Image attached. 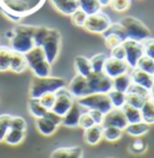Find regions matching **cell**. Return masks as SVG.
<instances>
[{
  "label": "cell",
  "instance_id": "cell-38",
  "mask_svg": "<svg viewBox=\"0 0 154 158\" xmlns=\"http://www.w3.org/2000/svg\"><path fill=\"white\" fill-rule=\"evenodd\" d=\"M136 69H141V71H143V72L151 74V76H154V60L151 59V58H148V56H146V55H143V56L140 59V61H138Z\"/></svg>",
  "mask_w": 154,
  "mask_h": 158
},
{
  "label": "cell",
  "instance_id": "cell-44",
  "mask_svg": "<svg viewBox=\"0 0 154 158\" xmlns=\"http://www.w3.org/2000/svg\"><path fill=\"white\" fill-rule=\"evenodd\" d=\"M95 123H94V121H93V118L92 116L89 115V113L88 111H83L82 113V115H81V118H79V122H78V127L79 128H82L83 131H86V129L90 128V127H93Z\"/></svg>",
  "mask_w": 154,
  "mask_h": 158
},
{
  "label": "cell",
  "instance_id": "cell-45",
  "mask_svg": "<svg viewBox=\"0 0 154 158\" xmlns=\"http://www.w3.org/2000/svg\"><path fill=\"white\" fill-rule=\"evenodd\" d=\"M10 128L25 132V129H27V121L22 116H12L11 118V123H10Z\"/></svg>",
  "mask_w": 154,
  "mask_h": 158
},
{
  "label": "cell",
  "instance_id": "cell-34",
  "mask_svg": "<svg viewBox=\"0 0 154 158\" xmlns=\"http://www.w3.org/2000/svg\"><path fill=\"white\" fill-rule=\"evenodd\" d=\"M124 131L116 127H110V126H102V138L107 141H117L123 137Z\"/></svg>",
  "mask_w": 154,
  "mask_h": 158
},
{
  "label": "cell",
  "instance_id": "cell-53",
  "mask_svg": "<svg viewBox=\"0 0 154 158\" xmlns=\"http://www.w3.org/2000/svg\"><path fill=\"white\" fill-rule=\"evenodd\" d=\"M111 158H112V157H111Z\"/></svg>",
  "mask_w": 154,
  "mask_h": 158
},
{
  "label": "cell",
  "instance_id": "cell-36",
  "mask_svg": "<svg viewBox=\"0 0 154 158\" xmlns=\"http://www.w3.org/2000/svg\"><path fill=\"white\" fill-rule=\"evenodd\" d=\"M49 28L47 27H35L34 30V35H33V41L35 47H41L45 42V40L47 39L48 34H49Z\"/></svg>",
  "mask_w": 154,
  "mask_h": 158
},
{
  "label": "cell",
  "instance_id": "cell-17",
  "mask_svg": "<svg viewBox=\"0 0 154 158\" xmlns=\"http://www.w3.org/2000/svg\"><path fill=\"white\" fill-rule=\"evenodd\" d=\"M49 2L59 13L69 17H71L78 10V4L76 0H49Z\"/></svg>",
  "mask_w": 154,
  "mask_h": 158
},
{
  "label": "cell",
  "instance_id": "cell-27",
  "mask_svg": "<svg viewBox=\"0 0 154 158\" xmlns=\"http://www.w3.org/2000/svg\"><path fill=\"white\" fill-rule=\"evenodd\" d=\"M24 138H25V132L18 131V129L10 128L7 134H6V137H5L4 143H6L10 146H17V145L23 143Z\"/></svg>",
  "mask_w": 154,
  "mask_h": 158
},
{
  "label": "cell",
  "instance_id": "cell-42",
  "mask_svg": "<svg viewBox=\"0 0 154 158\" xmlns=\"http://www.w3.org/2000/svg\"><path fill=\"white\" fill-rule=\"evenodd\" d=\"M56 98H57L56 94H53V92H48V94L42 95V96L38 98V101H40V103L47 109V110H51V109L53 108V106H54Z\"/></svg>",
  "mask_w": 154,
  "mask_h": 158
},
{
  "label": "cell",
  "instance_id": "cell-6",
  "mask_svg": "<svg viewBox=\"0 0 154 158\" xmlns=\"http://www.w3.org/2000/svg\"><path fill=\"white\" fill-rule=\"evenodd\" d=\"M112 22L111 18L104 13V12H97L94 15H90L87 17L86 24H84V29L89 32H93V34H100V35H104L106 31L108 30V28L111 27Z\"/></svg>",
  "mask_w": 154,
  "mask_h": 158
},
{
  "label": "cell",
  "instance_id": "cell-4",
  "mask_svg": "<svg viewBox=\"0 0 154 158\" xmlns=\"http://www.w3.org/2000/svg\"><path fill=\"white\" fill-rule=\"evenodd\" d=\"M76 102L86 110H99L105 115L113 109L107 94H89L88 96L76 99Z\"/></svg>",
  "mask_w": 154,
  "mask_h": 158
},
{
  "label": "cell",
  "instance_id": "cell-22",
  "mask_svg": "<svg viewBox=\"0 0 154 158\" xmlns=\"http://www.w3.org/2000/svg\"><path fill=\"white\" fill-rule=\"evenodd\" d=\"M151 128V125L146 123L143 121L141 122H136V123H130L128 125V127L124 129V132L126 134H129L130 137H135V138H141L146 135Z\"/></svg>",
  "mask_w": 154,
  "mask_h": 158
},
{
  "label": "cell",
  "instance_id": "cell-30",
  "mask_svg": "<svg viewBox=\"0 0 154 158\" xmlns=\"http://www.w3.org/2000/svg\"><path fill=\"white\" fill-rule=\"evenodd\" d=\"M28 110H29V113L31 114V116H34L35 118H43L48 111L47 109L40 103L38 99H33V98H29Z\"/></svg>",
  "mask_w": 154,
  "mask_h": 158
},
{
  "label": "cell",
  "instance_id": "cell-47",
  "mask_svg": "<svg viewBox=\"0 0 154 158\" xmlns=\"http://www.w3.org/2000/svg\"><path fill=\"white\" fill-rule=\"evenodd\" d=\"M126 94H134V95H138V96H142L146 98H149V90L144 89L142 86H138L136 84H133V83H131L130 88L128 89Z\"/></svg>",
  "mask_w": 154,
  "mask_h": 158
},
{
  "label": "cell",
  "instance_id": "cell-16",
  "mask_svg": "<svg viewBox=\"0 0 154 158\" xmlns=\"http://www.w3.org/2000/svg\"><path fill=\"white\" fill-rule=\"evenodd\" d=\"M130 77H131V83L136 84L138 86H142L144 89L149 90L152 88V84L154 81V76H151L143 71L138 69H135L130 71Z\"/></svg>",
  "mask_w": 154,
  "mask_h": 158
},
{
  "label": "cell",
  "instance_id": "cell-37",
  "mask_svg": "<svg viewBox=\"0 0 154 158\" xmlns=\"http://www.w3.org/2000/svg\"><path fill=\"white\" fill-rule=\"evenodd\" d=\"M11 118H12V115H10V114H1L0 115V143H4L5 137L9 132Z\"/></svg>",
  "mask_w": 154,
  "mask_h": 158
},
{
  "label": "cell",
  "instance_id": "cell-39",
  "mask_svg": "<svg viewBox=\"0 0 154 158\" xmlns=\"http://www.w3.org/2000/svg\"><path fill=\"white\" fill-rule=\"evenodd\" d=\"M148 98L138 96V95H134V94H126V104L134 107V108L141 109L143 107L144 102Z\"/></svg>",
  "mask_w": 154,
  "mask_h": 158
},
{
  "label": "cell",
  "instance_id": "cell-24",
  "mask_svg": "<svg viewBox=\"0 0 154 158\" xmlns=\"http://www.w3.org/2000/svg\"><path fill=\"white\" fill-rule=\"evenodd\" d=\"M27 69H28V64H27L25 56L23 54L13 52L12 58H11V64H10V71L16 72V73H22Z\"/></svg>",
  "mask_w": 154,
  "mask_h": 158
},
{
  "label": "cell",
  "instance_id": "cell-43",
  "mask_svg": "<svg viewBox=\"0 0 154 158\" xmlns=\"http://www.w3.org/2000/svg\"><path fill=\"white\" fill-rule=\"evenodd\" d=\"M146 150H147V145L144 144V141L141 138H136V140H135L134 143L130 145V148H129V151L131 153L136 155V156L146 152Z\"/></svg>",
  "mask_w": 154,
  "mask_h": 158
},
{
  "label": "cell",
  "instance_id": "cell-12",
  "mask_svg": "<svg viewBox=\"0 0 154 158\" xmlns=\"http://www.w3.org/2000/svg\"><path fill=\"white\" fill-rule=\"evenodd\" d=\"M1 9L23 18L31 11V7L27 0H0Z\"/></svg>",
  "mask_w": 154,
  "mask_h": 158
},
{
  "label": "cell",
  "instance_id": "cell-13",
  "mask_svg": "<svg viewBox=\"0 0 154 158\" xmlns=\"http://www.w3.org/2000/svg\"><path fill=\"white\" fill-rule=\"evenodd\" d=\"M66 90L75 99L82 98V97L88 96L90 94L89 88H88V83H87V78L79 76V74H76L71 79Z\"/></svg>",
  "mask_w": 154,
  "mask_h": 158
},
{
  "label": "cell",
  "instance_id": "cell-11",
  "mask_svg": "<svg viewBox=\"0 0 154 158\" xmlns=\"http://www.w3.org/2000/svg\"><path fill=\"white\" fill-rule=\"evenodd\" d=\"M131 69L128 66L125 60H117L111 58V56L107 58L105 67H104V73L106 76H108L111 79L119 77V76L125 74V73H129Z\"/></svg>",
  "mask_w": 154,
  "mask_h": 158
},
{
  "label": "cell",
  "instance_id": "cell-48",
  "mask_svg": "<svg viewBox=\"0 0 154 158\" xmlns=\"http://www.w3.org/2000/svg\"><path fill=\"white\" fill-rule=\"evenodd\" d=\"M89 113V115L92 116L93 121L95 125H99V126H102L104 123V118H105V114H102L101 111L99 110H87Z\"/></svg>",
  "mask_w": 154,
  "mask_h": 158
},
{
  "label": "cell",
  "instance_id": "cell-5",
  "mask_svg": "<svg viewBox=\"0 0 154 158\" xmlns=\"http://www.w3.org/2000/svg\"><path fill=\"white\" fill-rule=\"evenodd\" d=\"M60 32L58 29H51L48 34L47 39L45 40L43 44L41 46V48L43 50L45 58L48 62L52 65L54 64V61L58 59L59 52H60Z\"/></svg>",
  "mask_w": 154,
  "mask_h": 158
},
{
  "label": "cell",
  "instance_id": "cell-21",
  "mask_svg": "<svg viewBox=\"0 0 154 158\" xmlns=\"http://www.w3.org/2000/svg\"><path fill=\"white\" fill-rule=\"evenodd\" d=\"M35 126L38 131L45 137H51L57 132L58 126L56 123H53L52 121H49L46 118H35Z\"/></svg>",
  "mask_w": 154,
  "mask_h": 158
},
{
  "label": "cell",
  "instance_id": "cell-9",
  "mask_svg": "<svg viewBox=\"0 0 154 158\" xmlns=\"http://www.w3.org/2000/svg\"><path fill=\"white\" fill-rule=\"evenodd\" d=\"M123 47L125 49V61L128 66L130 67V69H135L137 67L140 59L144 55L142 43L131 41V40H126L123 42Z\"/></svg>",
  "mask_w": 154,
  "mask_h": 158
},
{
  "label": "cell",
  "instance_id": "cell-23",
  "mask_svg": "<svg viewBox=\"0 0 154 158\" xmlns=\"http://www.w3.org/2000/svg\"><path fill=\"white\" fill-rule=\"evenodd\" d=\"M29 69H31L34 77H36V78H46V77H49L52 73V65L47 60L38 61Z\"/></svg>",
  "mask_w": 154,
  "mask_h": 158
},
{
  "label": "cell",
  "instance_id": "cell-26",
  "mask_svg": "<svg viewBox=\"0 0 154 158\" xmlns=\"http://www.w3.org/2000/svg\"><path fill=\"white\" fill-rule=\"evenodd\" d=\"M112 85H113V90H117V91H120V92L126 94L128 89H129L130 85H131L130 72H129V73H125V74H122V76H119V77L113 78L112 79Z\"/></svg>",
  "mask_w": 154,
  "mask_h": 158
},
{
  "label": "cell",
  "instance_id": "cell-25",
  "mask_svg": "<svg viewBox=\"0 0 154 158\" xmlns=\"http://www.w3.org/2000/svg\"><path fill=\"white\" fill-rule=\"evenodd\" d=\"M78 4V9L87 13L88 16L94 15L101 11V6L97 0H76Z\"/></svg>",
  "mask_w": 154,
  "mask_h": 158
},
{
  "label": "cell",
  "instance_id": "cell-7",
  "mask_svg": "<svg viewBox=\"0 0 154 158\" xmlns=\"http://www.w3.org/2000/svg\"><path fill=\"white\" fill-rule=\"evenodd\" d=\"M88 88L90 94H108L113 89L112 85V79L108 76H106L104 72L101 73H95L93 72L88 78Z\"/></svg>",
  "mask_w": 154,
  "mask_h": 158
},
{
  "label": "cell",
  "instance_id": "cell-8",
  "mask_svg": "<svg viewBox=\"0 0 154 158\" xmlns=\"http://www.w3.org/2000/svg\"><path fill=\"white\" fill-rule=\"evenodd\" d=\"M126 32L124 28L122 27V24L119 22L112 23L108 30L104 34V41H105V46L108 49H113L116 47L123 44V42L126 41Z\"/></svg>",
  "mask_w": 154,
  "mask_h": 158
},
{
  "label": "cell",
  "instance_id": "cell-15",
  "mask_svg": "<svg viewBox=\"0 0 154 158\" xmlns=\"http://www.w3.org/2000/svg\"><path fill=\"white\" fill-rule=\"evenodd\" d=\"M84 111V109L82 108L75 99V103L72 104V107L70 110L61 118V126L67 127V128H75L78 127V122H79V118L82 115V113Z\"/></svg>",
  "mask_w": 154,
  "mask_h": 158
},
{
  "label": "cell",
  "instance_id": "cell-52",
  "mask_svg": "<svg viewBox=\"0 0 154 158\" xmlns=\"http://www.w3.org/2000/svg\"><path fill=\"white\" fill-rule=\"evenodd\" d=\"M149 98L154 99V81L153 84H152V88L149 89Z\"/></svg>",
  "mask_w": 154,
  "mask_h": 158
},
{
  "label": "cell",
  "instance_id": "cell-1",
  "mask_svg": "<svg viewBox=\"0 0 154 158\" xmlns=\"http://www.w3.org/2000/svg\"><path fill=\"white\" fill-rule=\"evenodd\" d=\"M34 25H28V24H19L15 29L12 30L13 35L10 39V48L25 55L28 52L33 49L35 47L34 41H33V35H34Z\"/></svg>",
  "mask_w": 154,
  "mask_h": 158
},
{
  "label": "cell",
  "instance_id": "cell-40",
  "mask_svg": "<svg viewBox=\"0 0 154 158\" xmlns=\"http://www.w3.org/2000/svg\"><path fill=\"white\" fill-rule=\"evenodd\" d=\"M110 6L115 12H125L130 9L131 0H111Z\"/></svg>",
  "mask_w": 154,
  "mask_h": 158
},
{
  "label": "cell",
  "instance_id": "cell-41",
  "mask_svg": "<svg viewBox=\"0 0 154 158\" xmlns=\"http://www.w3.org/2000/svg\"><path fill=\"white\" fill-rule=\"evenodd\" d=\"M87 17H88V15L78 9V10L71 16V22H72L74 25H76V27H78V28H83L84 24H86Z\"/></svg>",
  "mask_w": 154,
  "mask_h": 158
},
{
  "label": "cell",
  "instance_id": "cell-28",
  "mask_svg": "<svg viewBox=\"0 0 154 158\" xmlns=\"http://www.w3.org/2000/svg\"><path fill=\"white\" fill-rule=\"evenodd\" d=\"M142 121L148 125H154V99L148 98L141 108Z\"/></svg>",
  "mask_w": 154,
  "mask_h": 158
},
{
  "label": "cell",
  "instance_id": "cell-2",
  "mask_svg": "<svg viewBox=\"0 0 154 158\" xmlns=\"http://www.w3.org/2000/svg\"><path fill=\"white\" fill-rule=\"evenodd\" d=\"M65 88H66V83L60 77H52V76L46 78L34 77L29 88V97L33 99H38L45 94H48V92L57 94L59 90L65 89Z\"/></svg>",
  "mask_w": 154,
  "mask_h": 158
},
{
  "label": "cell",
  "instance_id": "cell-33",
  "mask_svg": "<svg viewBox=\"0 0 154 158\" xmlns=\"http://www.w3.org/2000/svg\"><path fill=\"white\" fill-rule=\"evenodd\" d=\"M108 98L112 103V107L113 108H123L125 104H126V94L124 92H120V91H117V90H111L108 94H107Z\"/></svg>",
  "mask_w": 154,
  "mask_h": 158
},
{
  "label": "cell",
  "instance_id": "cell-29",
  "mask_svg": "<svg viewBox=\"0 0 154 158\" xmlns=\"http://www.w3.org/2000/svg\"><path fill=\"white\" fill-rule=\"evenodd\" d=\"M13 50L6 46H0V72H5L10 69L11 58Z\"/></svg>",
  "mask_w": 154,
  "mask_h": 158
},
{
  "label": "cell",
  "instance_id": "cell-31",
  "mask_svg": "<svg viewBox=\"0 0 154 158\" xmlns=\"http://www.w3.org/2000/svg\"><path fill=\"white\" fill-rule=\"evenodd\" d=\"M123 113H124L125 118L128 120V123H136V122H141L142 121V115H141V109L134 108L129 104H125L123 107Z\"/></svg>",
  "mask_w": 154,
  "mask_h": 158
},
{
  "label": "cell",
  "instance_id": "cell-20",
  "mask_svg": "<svg viewBox=\"0 0 154 158\" xmlns=\"http://www.w3.org/2000/svg\"><path fill=\"white\" fill-rule=\"evenodd\" d=\"M74 65H75V69H76L77 74L88 78L92 73H93V69H92V65H90V60L83 56V55H78L75 58L74 61Z\"/></svg>",
  "mask_w": 154,
  "mask_h": 158
},
{
  "label": "cell",
  "instance_id": "cell-32",
  "mask_svg": "<svg viewBox=\"0 0 154 158\" xmlns=\"http://www.w3.org/2000/svg\"><path fill=\"white\" fill-rule=\"evenodd\" d=\"M25 60H27V64H28V69L31 67L33 65H35L38 61H42V60H46L45 58V54H43V50L41 47H34L33 49L28 52L25 55Z\"/></svg>",
  "mask_w": 154,
  "mask_h": 158
},
{
  "label": "cell",
  "instance_id": "cell-46",
  "mask_svg": "<svg viewBox=\"0 0 154 158\" xmlns=\"http://www.w3.org/2000/svg\"><path fill=\"white\" fill-rule=\"evenodd\" d=\"M142 47H143V54L146 56L151 58L154 60V39H147L142 42Z\"/></svg>",
  "mask_w": 154,
  "mask_h": 158
},
{
  "label": "cell",
  "instance_id": "cell-3",
  "mask_svg": "<svg viewBox=\"0 0 154 158\" xmlns=\"http://www.w3.org/2000/svg\"><path fill=\"white\" fill-rule=\"evenodd\" d=\"M119 23L124 28L128 40L142 43L143 41L151 37V30L148 29V27L144 24L143 22L137 19L136 17L126 16V17H123L119 20Z\"/></svg>",
  "mask_w": 154,
  "mask_h": 158
},
{
  "label": "cell",
  "instance_id": "cell-51",
  "mask_svg": "<svg viewBox=\"0 0 154 158\" xmlns=\"http://www.w3.org/2000/svg\"><path fill=\"white\" fill-rule=\"evenodd\" d=\"M97 1H99V4H100V6H101V7L110 6V2H111V0H97Z\"/></svg>",
  "mask_w": 154,
  "mask_h": 158
},
{
  "label": "cell",
  "instance_id": "cell-35",
  "mask_svg": "<svg viewBox=\"0 0 154 158\" xmlns=\"http://www.w3.org/2000/svg\"><path fill=\"white\" fill-rule=\"evenodd\" d=\"M89 60H90V65H92L93 72H95V73L104 72V67H105L106 60H107V56H106L105 53H97L95 55H93Z\"/></svg>",
  "mask_w": 154,
  "mask_h": 158
},
{
  "label": "cell",
  "instance_id": "cell-49",
  "mask_svg": "<svg viewBox=\"0 0 154 158\" xmlns=\"http://www.w3.org/2000/svg\"><path fill=\"white\" fill-rule=\"evenodd\" d=\"M111 58L117 60H125V49L123 47V44L111 49Z\"/></svg>",
  "mask_w": 154,
  "mask_h": 158
},
{
  "label": "cell",
  "instance_id": "cell-18",
  "mask_svg": "<svg viewBox=\"0 0 154 158\" xmlns=\"http://www.w3.org/2000/svg\"><path fill=\"white\" fill-rule=\"evenodd\" d=\"M51 158H83V150L79 146H63L56 148Z\"/></svg>",
  "mask_w": 154,
  "mask_h": 158
},
{
  "label": "cell",
  "instance_id": "cell-14",
  "mask_svg": "<svg viewBox=\"0 0 154 158\" xmlns=\"http://www.w3.org/2000/svg\"><path fill=\"white\" fill-rule=\"evenodd\" d=\"M128 120L125 118L123 109L120 108H113L110 110L105 115L104 118V123L102 126H110V127H116L122 131H124L128 127Z\"/></svg>",
  "mask_w": 154,
  "mask_h": 158
},
{
  "label": "cell",
  "instance_id": "cell-10",
  "mask_svg": "<svg viewBox=\"0 0 154 158\" xmlns=\"http://www.w3.org/2000/svg\"><path fill=\"white\" fill-rule=\"evenodd\" d=\"M56 96H57V98H56L53 108L51 109V110L53 113H56L57 115L63 118L67 111L70 110V108L72 107V104L75 103V98L69 94L66 88L59 90L57 94H56Z\"/></svg>",
  "mask_w": 154,
  "mask_h": 158
},
{
  "label": "cell",
  "instance_id": "cell-50",
  "mask_svg": "<svg viewBox=\"0 0 154 158\" xmlns=\"http://www.w3.org/2000/svg\"><path fill=\"white\" fill-rule=\"evenodd\" d=\"M43 118H48L49 121H52L53 123H56L57 126H60L61 125V116H59V115H57L56 113H53L52 110H48L47 111V114L43 116Z\"/></svg>",
  "mask_w": 154,
  "mask_h": 158
},
{
  "label": "cell",
  "instance_id": "cell-19",
  "mask_svg": "<svg viewBox=\"0 0 154 158\" xmlns=\"http://www.w3.org/2000/svg\"><path fill=\"white\" fill-rule=\"evenodd\" d=\"M83 139L88 145L90 146H95L97 145L101 140H102V126L94 125L93 127L88 128L83 133Z\"/></svg>",
  "mask_w": 154,
  "mask_h": 158
}]
</instances>
